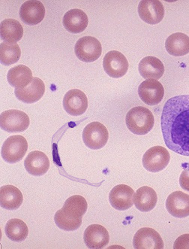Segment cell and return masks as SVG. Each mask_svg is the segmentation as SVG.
<instances>
[{
  "instance_id": "obj_5",
  "label": "cell",
  "mask_w": 189,
  "mask_h": 249,
  "mask_svg": "<svg viewBox=\"0 0 189 249\" xmlns=\"http://www.w3.org/2000/svg\"><path fill=\"white\" fill-rule=\"evenodd\" d=\"M29 126L30 118L27 114L20 110H7L0 115V126L8 133L25 131Z\"/></svg>"
},
{
  "instance_id": "obj_6",
  "label": "cell",
  "mask_w": 189,
  "mask_h": 249,
  "mask_svg": "<svg viewBox=\"0 0 189 249\" xmlns=\"http://www.w3.org/2000/svg\"><path fill=\"white\" fill-rule=\"evenodd\" d=\"M77 57L85 63H92L101 57L102 47L101 42L93 36H84L78 39L75 47Z\"/></svg>"
},
{
  "instance_id": "obj_14",
  "label": "cell",
  "mask_w": 189,
  "mask_h": 249,
  "mask_svg": "<svg viewBox=\"0 0 189 249\" xmlns=\"http://www.w3.org/2000/svg\"><path fill=\"white\" fill-rule=\"evenodd\" d=\"M19 14L26 24L37 25L45 18V8L40 1L29 0L21 5Z\"/></svg>"
},
{
  "instance_id": "obj_7",
  "label": "cell",
  "mask_w": 189,
  "mask_h": 249,
  "mask_svg": "<svg viewBox=\"0 0 189 249\" xmlns=\"http://www.w3.org/2000/svg\"><path fill=\"white\" fill-rule=\"evenodd\" d=\"M171 155L166 148L154 146L149 148L143 155L142 162L143 167L151 173H158L169 164Z\"/></svg>"
},
{
  "instance_id": "obj_24",
  "label": "cell",
  "mask_w": 189,
  "mask_h": 249,
  "mask_svg": "<svg viewBox=\"0 0 189 249\" xmlns=\"http://www.w3.org/2000/svg\"><path fill=\"white\" fill-rule=\"evenodd\" d=\"M167 52L174 57H183L189 53V37L182 33L172 34L165 42Z\"/></svg>"
},
{
  "instance_id": "obj_4",
  "label": "cell",
  "mask_w": 189,
  "mask_h": 249,
  "mask_svg": "<svg viewBox=\"0 0 189 249\" xmlns=\"http://www.w3.org/2000/svg\"><path fill=\"white\" fill-rule=\"evenodd\" d=\"M108 139L109 133L108 129L100 122H92L83 129V142L90 149H101L108 143Z\"/></svg>"
},
{
  "instance_id": "obj_22",
  "label": "cell",
  "mask_w": 189,
  "mask_h": 249,
  "mask_svg": "<svg viewBox=\"0 0 189 249\" xmlns=\"http://www.w3.org/2000/svg\"><path fill=\"white\" fill-rule=\"evenodd\" d=\"M23 201L21 191L14 185H5L0 188V206L5 210H17Z\"/></svg>"
},
{
  "instance_id": "obj_25",
  "label": "cell",
  "mask_w": 189,
  "mask_h": 249,
  "mask_svg": "<svg viewBox=\"0 0 189 249\" xmlns=\"http://www.w3.org/2000/svg\"><path fill=\"white\" fill-rule=\"evenodd\" d=\"M0 35L5 42L16 43L21 39L23 29L21 23L15 19H5L0 24Z\"/></svg>"
},
{
  "instance_id": "obj_10",
  "label": "cell",
  "mask_w": 189,
  "mask_h": 249,
  "mask_svg": "<svg viewBox=\"0 0 189 249\" xmlns=\"http://www.w3.org/2000/svg\"><path fill=\"white\" fill-rule=\"evenodd\" d=\"M138 95L145 104L158 105L164 98V87L158 80L147 79L139 85Z\"/></svg>"
},
{
  "instance_id": "obj_11",
  "label": "cell",
  "mask_w": 189,
  "mask_h": 249,
  "mask_svg": "<svg viewBox=\"0 0 189 249\" xmlns=\"http://www.w3.org/2000/svg\"><path fill=\"white\" fill-rule=\"evenodd\" d=\"M63 104L67 113L72 116H80L87 109L88 99L81 90L73 89L65 93Z\"/></svg>"
},
{
  "instance_id": "obj_9",
  "label": "cell",
  "mask_w": 189,
  "mask_h": 249,
  "mask_svg": "<svg viewBox=\"0 0 189 249\" xmlns=\"http://www.w3.org/2000/svg\"><path fill=\"white\" fill-rule=\"evenodd\" d=\"M138 12L141 20L151 25L159 23L164 17V5L158 0L141 1Z\"/></svg>"
},
{
  "instance_id": "obj_26",
  "label": "cell",
  "mask_w": 189,
  "mask_h": 249,
  "mask_svg": "<svg viewBox=\"0 0 189 249\" xmlns=\"http://www.w3.org/2000/svg\"><path fill=\"white\" fill-rule=\"evenodd\" d=\"M87 209L88 204L85 198L80 195H75L66 199L61 210L74 218L83 219Z\"/></svg>"
},
{
  "instance_id": "obj_30",
  "label": "cell",
  "mask_w": 189,
  "mask_h": 249,
  "mask_svg": "<svg viewBox=\"0 0 189 249\" xmlns=\"http://www.w3.org/2000/svg\"><path fill=\"white\" fill-rule=\"evenodd\" d=\"M179 184L181 188H183L185 191L189 192V163H185L184 170L181 173L180 177H179Z\"/></svg>"
},
{
  "instance_id": "obj_31",
  "label": "cell",
  "mask_w": 189,
  "mask_h": 249,
  "mask_svg": "<svg viewBox=\"0 0 189 249\" xmlns=\"http://www.w3.org/2000/svg\"><path fill=\"white\" fill-rule=\"evenodd\" d=\"M174 249H189V234L179 236L173 244Z\"/></svg>"
},
{
  "instance_id": "obj_27",
  "label": "cell",
  "mask_w": 189,
  "mask_h": 249,
  "mask_svg": "<svg viewBox=\"0 0 189 249\" xmlns=\"http://www.w3.org/2000/svg\"><path fill=\"white\" fill-rule=\"evenodd\" d=\"M7 237L14 242H23L28 236L29 229L27 224L18 218H13L7 222L5 228Z\"/></svg>"
},
{
  "instance_id": "obj_15",
  "label": "cell",
  "mask_w": 189,
  "mask_h": 249,
  "mask_svg": "<svg viewBox=\"0 0 189 249\" xmlns=\"http://www.w3.org/2000/svg\"><path fill=\"white\" fill-rule=\"evenodd\" d=\"M83 240L89 249H104L109 243V232L100 224H92L85 230Z\"/></svg>"
},
{
  "instance_id": "obj_18",
  "label": "cell",
  "mask_w": 189,
  "mask_h": 249,
  "mask_svg": "<svg viewBox=\"0 0 189 249\" xmlns=\"http://www.w3.org/2000/svg\"><path fill=\"white\" fill-rule=\"evenodd\" d=\"M45 85L43 81L35 77L27 88L15 89V94L20 101L31 104L39 101L45 94Z\"/></svg>"
},
{
  "instance_id": "obj_13",
  "label": "cell",
  "mask_w": 189,
  "mask_h": 249,
  "mask_svg": "<svg viewBox=\"0 0 189 249\" xmlns=\"http://www.w3.org/2000/svg\"><path fill=\"white\" fill-rule=\"evenodd\" d=\"M135 191L126 184L115 186L109 194L110 203L112 207L119 211H125L132 207Z\"/></svg>"
},
{
  "instance_id": "obj_16",
  "label": "cell",
  "mask_w": 189,
  "mask_h": 249,
  "mask_svg": "<svg viewBox=\"0 0 189 249\" xmlns=\"http://www.w3.org/2000/svg\"><path fill=\"white\" fill-rule=\"evenodd\" d=\"M166 209L175 218H186L189 216V195L179 191L172 193L167 199Z\"/></svg>"
},
{
  "instance_id": "obj_21",
  "label": "cell",
  "mask_w": 189,
  "mask_h": 249,
  "mask_svg": "<svg viewBox=\"0 0 189 249\" xmlns=\"http://www.w3.org/2000/svg\"><path fill=\"white\" fill-rule=\"evenodd\" d=\"M158 196L156 191L150 187L143 186L139 188L134 195L133 202L135 207L143 213L151 211L156 207Z\"/></svg>"
},
{
  "instance_id": "obj_20",
  "label": "cell",
  "mask_w": 189,
  "mask_h": 249,
  "mask_svg": "<svg viewBox=\"0 0 189 249\" xmlns=\"http://www.w3.org/2000/svg\"><path fill=\"white\" fill-rule=\"evenodd\" d=\"M138 70L141 77L146 80L160 79L164 73V67L162 62L153 56L142 59L139 63Z\"/></svg>"
},
{
  "instance_id": "obj_28",
  "label": "cell",
  "mask_w": 189,
  "mask_h": 249,
  "mask_svg": "<svg viewBox=\"0 0 189 249\" xmlns=\"http://www.w3.org/2000/svg\"><path fill=\"white\" fill-rule=\"evenodd\" d=\"M21 51L17 43L4 42L0 45V61L2 65L9 66L18 62Z\"/></svg>"
},
{
  "instance_id": "obj_23",
  "label": "cell",
  "mask_w": 189,
  "mask_h": 249,
  "mask_svg": "<svg viewBox=\"0 0 189 249\" xmlns=\"http://www.w3.org/2000/svg\"><path fill=\"white\" fill-rule=\"evenodd\" d=\"M33 78L31 70L24 65L16 66L10 69L7 74V80L9 85L16 89L27 88Z\"/></svg>"
},
{
  "instance_id": "obj_29",
  "label": "cell",
  "mask_w": 189,
  "mask_h": 249,
  "mask_svg": "<svg viewBox=\"0 0 189 249\" xmlns=\"http://www.w3.org/2000/svg\"><path fill=\"white\" fill-rule=\"evenodd\" d=\"M54 221L60 229L65 231H77L82 224V219L68 215L62 210H58L55 214Z\"/></svg>"
},
{
  "instance_id": "obj_19",
  "label": "cell",
  "mask_w": 189,
  "mask_h": 249,
  "mask_svg": "<svg viewBox=\"0 0 189 249\" xmlns=\"http://www.w3.org/2000/svg\"><path fill=\"white\" fill-rule=\"evenodd\" d=\"M63 26L67 31L72 34H80L88 26L87 15L80 9H71L64 15Z\"/></svg>"
},
{
  "instance_id": "obj_8",
  "label": "cell",
  "mask_w": 189,
  "mask_h": 249,
  "mask_svg": "<svg viewBox=\"0 0 189 249\" xmlns=\"http://www.w3.org/2000/svg\"><path fill=\"white\" fill-rule=\"evenodd\" d=\"M128 62L123 53L117 51L107 53L103 59V67L105 72L113 78H122L128 70Z\"/></svg>"
},
{
  "instance_id": "obj_1",
  "label": "cell",
  "mask_w": 189,
  "mask_h": 249,
  "mask_svg": "<svg viewBox=\"0 0 189 249\" xmlns=\"http://www.w3.org/2000/svg\"><path fill=\"white\" fill-rule=\"evenodd\" d=\"M161 126L167 147L189 157V95L173 96L165 103Z\"/></svg>"
},
{
  "instance_id": "obj_17",
  "label": "cell",
  "mask_w": 189,
  "mask_h": 249,
  "mask_svg": "<svg viewBox=\"0 0 189 249\" xmlns=\"http://www.w3.org/2000/svg\"><path fill=\"white\" fill-rule=\"evenodd\" d=\"M26 170L30 175L41 176L48 171L50 160L42 151H32L24 161Z\"/></svg>"
},
{
  "instance_id": "obj_3",
  "label": "cell",
  "mask_w": 189,
  "mask_h": 249,
  "mask_svg": "<svg viewBox=\"0 0 189 249\" xmlns=\"http://www.w3.org/2000/svg\"><path fill=\"white\" fill-rule=\"evenodd\" d=\"M27 150V140L20 135H15L5 140L2 144L1 155L7 163H17L25 156Z\"/></svg>"
},
{
  "instance_id": "obj_2",
  "label": "cell",
  "mask_w": 189,
  "mask_h": 249,
  "mask_svg": "<svg viewBox=\"0 0 189 249\" xmlns=\"http://www.w3.org/2000/svg\"><path fill=\"white\" fill-rule=\"evenodd\" d=\"M126 124L131 133L142 136L151 131L155 124V118L153 112L147 108L134 107L126 115Z\"/></svg>"
},
{
  "instance_id": "obj_12",
  "label": "cell",
  "mask_w": 189,
  "mask_h": 249,
  "mask_svg": "<svg viewBox=\"0 0 189 249\" xmlns=\"http://www.w3.org/2000/svg\"><path fill=\"white\" fill-rule=\"evenodd\" d=\"M133 246L136 249H162L164 242L157 231L153 228H143L135 233Z\"/></svg>"
}]
</instances>
